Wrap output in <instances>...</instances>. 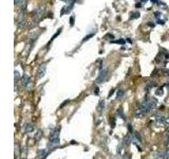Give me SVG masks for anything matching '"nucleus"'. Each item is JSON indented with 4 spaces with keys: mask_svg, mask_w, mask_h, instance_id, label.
I'll return each mask as SVG.
<instances>
[{
    "mask_svg": "<svg viewBox=\"0 0 169 159\" xmlns=\"http://www.w3.org/2000/svg\"><path fill=\"white\" fill-rule=\"evenodd\" d=\"M59 132H60V127H56L53 131L51 132L49 137V147H56L59 145L60 139H59Z\"/></svg>",
    "mask_w": 169,
    "mask_h": 159,
    "instance_id": "f257e3e1",
    "label": "nucleus"
},
{
    "mask_svg": "<svg viewBox=\"0 0 169 159\" xmlns=\"http://www.w3.org/2000/svg\"><path fill=\"white\" fill-rule=\"evenodd\" d=\"M107 75H108V70H107V69H102V70L100 71V74H98L97 79H96V82L97 83L105 82L107 79Z\"/></svg>",
    "mask_w": 169,
    "mask_h": 159,
    "instance_id": "f03ea898",
    "label": "nucleus"
},
{
    "mask_svg": "<svg viewBox=\"0 0 169 159\" xmlns=\"http://www.w3.org/2000/svg\"><path fill=\"white\" fill-rule=\"evenodd\" d=\"M155 124H156L158 126H163V125H165V124H166V119H165V117L158 115L155 117Z\"/></svg>",
    "mask_w": 169,
    "mask_h": 159,
    "instance_id": "7ed1b4c3",
    "label": "nucleus"
},
{
    "mask_svg": "<svg viewBox=\"0 0 169 159\" xmlns=\"http://www.w3.org/2000/svg\"><path fill=\"white\" fill-rule=\"evenodd\" d=\"M29 83H30V77L28 74H23L21 77V85L23 87H28Z\"/></svg>",
    "mask_w": 169,
    "mask_h": 159,
    "instance_id": "20e7f679",
    "label": "nucleus"
},
{
    "mask_svg": "<svg viewBox=\"0 0 169 159\" xmlns=\"http://www.w3.org/2000/svg\"><path fill=\"white\" fill-rule=\"evenodd\" d=\"M130 138H131V142H132V143H134V144L139 145V143H141V138H139V135H137V133L133 134L132 136H130Z\"/></svg>",
    "mask_w": 169,
    "mask_h": 159,
    "instance_id": "39448f33",
    "label": "nucleus"
},
{
    "mask_svg": "<svg viewBox=\"0 0 169 159\" xmlns=\"http://www.w3.org/2000/svg\"><path fill=\"white\" fill-rule=\"evenodd\" d=\"M41 15H42L41 9H36L35 11H33V18H35L36 20H38V19L41 17Z\"/></svg>",
    "mask_w": 169,
    "mask_h": 159,
    "instance_id": "423d86ee",
    "label": "nucleus"
},
{
    "mask_svg": "<svg viewBox=\"0 0 169 159\" xmlns=\"http://www.w3.org/2000/svg\"><path fill=\"white\" fill-rule=\"evenodd\" d=\"M46 67L44 65H41L39 67V69H38V77H42L44 75V73H46Z\"/></svg>",
    "mask_w": 169,
    "mask_h": 159,
    "instance_id": "0eeeda50",
    "label": "nucleus"
},
{
    "mask_svg": "<svg viewBox=\"0 0 169 159\" xmlns=\"http://www.w3.org/2000/svg\"><path fill=\"white\" fill-rule=\"evenodd\" d=\"M34 131V126H33L32 124H26L24 125V133H27V134H30V133H32V132Z\"/></svg>",
    "mask_w": 169,
    "mask_h": 159,
    "instance_id": "6e6552de",
    "label": "nucleus"
},
{
    "mask_svg": "<svg viewBox=\"0 0 169 159\" xmlns=\"http://www.w3.org/2000/svg\"><path fill=\"white\" fill-rule=\"evenodd\" d=\"M46 156H48V151L46 150H39L38 151V157H39L40 159H44Z\"/></svg>",
    "mask_w": 169,
    "mask_h": 159,
    "instance_id": "1a4fd4ad",
    "label": "nucleus"
},
{
    "mask_svg": "<svg viewBox=\"0 0 169 159\" xmlns=\"http://www.w3.org/2000/svg\"><path fill=\"white\" fill-rule=\"evenodd\" d=\"M16 25L18 28H24L26 27V19H17Z\"/></svg>",
    "mask_w": 169,
    "mask_h": 159,
    "instance_id": "9d476101",
    "label": "nucleus"
},
{
    "mask_svg": "<svg viewBox=\"0 0 169 159\" xmlns=\"http://www.w3.org/2000/svg\"><path fill=\"white\" fill-rule=\"evenodd\" d=\"M104 107H105V102H104V101H100V104H98V106H97V111L98 112H103Z\"/></svg>",
    "mask_w": 169,
    "mask_h": 159,
    "instance_id": "9b49d317",
    "label": "nucleus"
},
{
    "mask_svg": "<svg viewBox=\"0 0 169 159\" xmlns=\"http://www.w3.org/2000/svg\"><path fill=\"white\" fill-rule=\"evenodd\" d=\"M24 2H26V0H15L14 1L15 5H17V7H21L24 4Z\"/></svg>",
    "mask_w": 169,
    "mask_h": 159,
    "instance_id": "f8f14e48",
    "label": "nucleus"
},
{
    "mask_svg": "<svg viewBox=\"0 0 169 159\" xmlns=\"http://www.w3.org/2000/svg\"><path fill=\"white\" fill-rule=\"evenodd\" d=\"M21 79L20 77V73H19L18 70H15V82H17V80Z\"/></svg>",
    "mask_w": 169,
    "mask_h": 159,
    "instance_id": "ddd939ff",
    "label": "nucleus"
},
{
    "mask_svg": "<svg viewBox=\"0 0 169 159\" xmlns=\"http://www.w3.org/2000/svg\"><path fill=\"white\" fill-rule=\"evenodd\" d=\"M124 94H125V91H124V90H118L117 94H116V97H117V99L122 98V97L124 96Z\"/></svg>",
    "mask_w": 169,
    "mask_h": 159,
    "instance_id": "4468645a",
    "label": "nucleus"
},
{
    "mask_svg": "<svg viewBox=\"0 0 169 159\" xmlns=\"http://www.w3.org/2000/svg\"><path fill=\"white\" fill-rule=\"evenodd\" d=\"M93 35H94V33H91V34H89V35H87L86 37H83V42H87V40H88L89 38H91V37H92Z\"/></svg>",
    "mask_w": 169,
    "mask_h": 159,
    "instance_id": "2eb2a0df",
    "label": "nucleus"
},
{
    "mask_svg": "<svg viewBox=\"0 0 169 159\" xmlns=\"http://www.w3.org/2000/svg\"><path fill=\"white\" fill-rule=\"evenodd\" d=\"M117 114H118V115H120V117L123 118V119H124V118H125V117H124L123 109H122V107H120V108H118V110H117Z\"/></svg>",
    "mask_w": 169,
    "mask_h": 159,
    "instance_id": "dca6fc26",
    "label": "nucleus"
},
{
    "mask_svg": "<svg viewBox=\"0 0 169 159\" xmlns=\"http://www.w3.org/2000/svg\"><path fill=\"white\" fill-rule=\"evenodd\" d=\"M112 42H114V44H125V40L124 39H118V40H113Z\"/></svg>",
    "mask_w": 169,
    "mask_h": 159,
    "instance_id": "f3484780",
    "label": "nucleus"
},
{
    "mask_svg": "<svg viewBox=\"0 0 169 159\" xmlns=\"http://www.w3.org/2000/svg\"><path fill=\"white\" fill-rule=\"evenodd\" d=\"M163 94H164V92H163V88H159L158 90H156V94H158V96H163Z\"/></svg>",
    "mask_w": 169,
    "mask_h": 159,
    "instance_id": "a211bd4d",
    "label": "nucleus"
},
{
    "mask_svg": "<svg viewBox=\"0 0 169 159\" xmlns=\"http://www.w3.org/2000/svg\"><path fill=\"white\" fill-rule=\"evenodd\" d=\"M162 72L164 73V75H169V70H168V69H162Z\"/></svg>",
    "mask_w": 169,
    "mask_h": 159,
    "instance_id": "6ab92c4d",
    "label": "nucleus"
},
{
    "mask_svg": "<svg viewBox=\"0 0 169 159\" xmlns=\"http://www.w3.org/2000/svg\"><path fill=\"white\" fill-rule=\"evenodd\" d=\"M42 134H41V131H38V133H37V135H36V139H39L40 138V136H41Z\"/></svg>",
    "mask_w": 169,
    "mask_h": 159,
    "instance_id": "aec40b11",
    "label": "nucleus"
},
{
    "mask_svg": "<svg viewBox=\"0 0 169 159\" xmlns=\"http://www.w3.org/2000/svg\"><path fill=\"white\" fill-rule=\"evenodd\" d=\"M70 22H71V26H73V25H74V17H73V16L70 18Z\"/></svg>",
    "mask_w": 169,
    "mask_h": 159,
    "instance_id": "412c9836",
    "label": "nucleus"
},
{
    "mask_svg": "<svg viewBox=\"0 0 169 159\" xmlns=\"http://www.w3.org/2000/svg\"><path fill=\"white\" fill-rule=\"evenodd\" d=\"M111 124H112L111 126L114 127V125H115V119H114V118H112V119H111Z\"/></svg>",
    "mask_w": 169,
    "mask_h": 159,
    "instance_id": "4be33fe9",
    "label": "nucleus"
},
{
    "mask_svg": "<svg viewBox=\"0 0 169 159\" xmlns=\"http://www.w3.org/2000/svg\"><path fill=\"white\" fill-rule=\"evenodd\" d=\"M161 15H162V14H161L160 12H155V15H154V16L156 17V18H160V16H161Z\"/></svg>",
    "mask_w": 169,
    "mask_h": 159,
    "instance_id": "5701e85b",
    "label": "nucleus"
},
{
    "mask_svg": "<svg viewBox=\"0 0 169 159\" xmlns=\"http://www.w3.org/2000/svg\"><path fill=\"white\" fill-rule=\"evenodd\" d=\"M133 15H134V16H132L131 18H134V17L135 18H139V13H135V14H133Z\"/></svg>",
    "mask_w": 169,
    "mask_h": 159,
    "instance_id": "b1692460",
    "label": "nucleus"
},
{
    "mask_svg": "<svg viewBox=\"0 0 169 159\" xmlns=\"http://www.w3.org/2000/svg\"><path fill=\"white\" fill-rule=\"evenodd\" d=\"M151 2L152 3H159V0H151Z\"/></svg>",
    "mask_w": 169,
    "mask_h": 159,
    "instance_id": "393cba45",
    "label": "nucleus"
},
{
    "mask_svg": "<svg viewBox=\"0 0 169 159\" xmlns=\"http://www.w3.org/2000/svg\"><path fill=\"white\" fill-rule=\"evenodd\" d=\"M148 26L153 27V26H154V24H153V22H148Z\"/></svg>",
    "mask_w": 169,
    "mask_h": 159,
    "instance_id": "a878e982",
    "label": "nucleus"
},
{
    "mask_svg": "<svg viewBox=\"0 0 169 159\" xmlns=\"http://www.w3.org/2000/svg\"><path fill=\"white\" fill-rule=\"evenodd\" d=\"M113 92H114V90H111V92H110V94H109V96H108V97H109V98H110V97H111L112 94H113Z\"/></svg>",
    "mask_w": 169,
    "mask_h": 159,
    "instance_id": "bb28decb",
    "label": "nucleus"
},
{
    "mask_svg": "<svg viewBox=\"0 0 169 159\" xmlns=\"http://www.w3.org/2000/svg\"><path fill=\"white\" fill-rule=\"evenodd\" d=\"M95 94H98V88L95 89Z\"/></svg>",
    "mask_w": 169,
    "mask_h": 159,
    "instance_id": "cd10ccee",
    "label": "nucleus"
},
{
    "mask_svg": "<svg viewBox=\"0 0 169 159\" xmlns=\"http://www.w3.org/2000/svg\"><path fill=\"white\" fill-rule=\"evenodd\" d=\"M141 2H142V3H146V2H147V0H142Z\"/></svg>",
    "mask_w": 169,
    "mask_h": 159,
    "instance_id": "c85d7f7f",
    "label": "nucleus"
},
{
    "mask_svg": "<svg viewBox=\"0 0 169 159\" xmlns=\"http://www.w3.org/2000/svg\"><path fill=\"white\" fill-rule=\"evenodd\" d=\"M137 7H141V3H137Z\"/></svg>",
    "mask_w": 169,
    "mask_h": 159,
    "instance_id": "c756f323",
    "label": "nucleus"
}]
</instances>
